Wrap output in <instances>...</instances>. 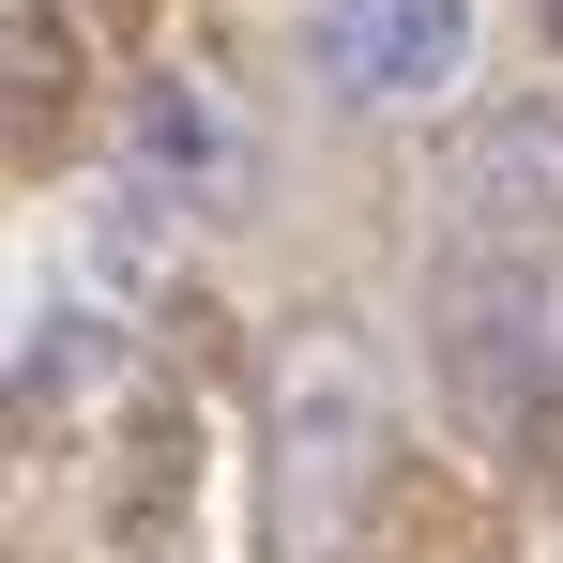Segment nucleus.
<instances>
[{
    "mask_svg": "<svg viewBox=\"0 0 563 563\" xmlns=\"http://www.w3.org/2000/svg\"><path fill=\"white\" fill-rule=\"evenodd\" d=\"M442 351H457V380L487 396V411H533L518 396V366H533V305H549V244H472V260H442Z\"/></svg>",
    "mask_w": 563,
    "mask_h": 563,
    "instance_id": "f257e3e1",
    "label": "nucleus"
},
{
    "mask_svg": "<svg viewBox=\"0 0 563 563\" xmlns=\"http://www.w3.org/2000/svg\"><path fill=\"white\" fill-rule=\"evenodd\" d=\"M320 62H335V92L411 107V92H442L472 62V0H335L320 15Z\"/></svg>",
    "mask_w": 563,
    "mask_h": 563,
    "instance_id": "f03ea898",
    "label": "nucleus"
},
{
    "mask_svg": "<svg viewBox=\"0 0 563 563\" xmlns=\"http://www.w3.org/2000/svg\"><path fill=\"white\" fill-rule=\"evenodd\" d=\"M457 213H472V244H563V122L549 107H487L457 137Z\"/></svg>",
    "mask_w": 563,
    "mask_h": 563,
    "instance_id": "7ed1b4c3",
    "label": "nucleus"
},
{
    "mask_svg": "<svg viewBox=\"0 0 563 563\" xmlns=\"http://www.w3.org/2000/svg\"><path fill=\"white\" fill-rule=\"evenodd\" d=\"M137 168H168V184H229V122H213V92L153 77V92H137Z\"/></svg>",
    "mask_w": 563,
    "mask_h": 563,
    "instance_id": "20e7f679",
    "label": "nucleus"
},
{
    "mask_svg": "<svg viewBox=\"0 0 563 563\" xmlns=\"http://www.w3.org/2000/svg\"><path fill=\"white\" fill-rule=\"evenodd\" d=\"M518 472L563 503V396H533V411H518Z\"/></svg>",
    "mask_w": 563,
    "mask_h": 563,
    "instance_id": "39448f33",
    "label": "nucleus"
},
{
    "mask_svg": "<svg viewBox=\"0 0 563 563\" xmlns=\"http://www.w3.org/2000/svg\"><path fill=\"white\" fill-rule=\"evenodd\" d=\"M549 46H563V0H549Z\"/></svg>",
    "mask_w": 563,
    "mask_h": 563,
    "instance_id": "423d86ee",
    "label": "nucleus"
}]
</instances>
